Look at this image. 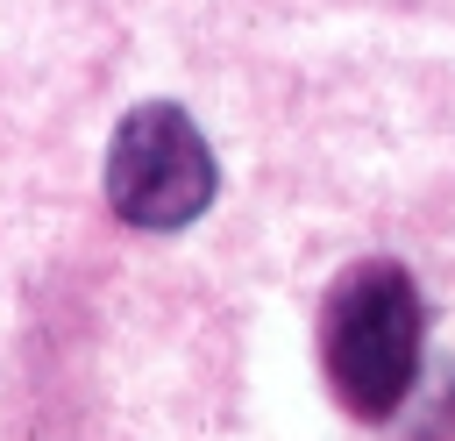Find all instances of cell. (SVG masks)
<instances>
[{
    "mask_svg": "<svg viewBox=\"0 0 455 441\" xmlns=\"http://www.w3.org/2000/svg\"><path fill=\"white\" fill-rule=\"evenodd\" d=\"M427 299L405 263L363 256L320 299V370L348 420H391L419 384Z\"/></svg>",
    "mask_w": 455,
    "mask_h": 441,
    "instance_id": "6da1fadb",
    "label": "cell"
},
{
    "mask_svg": "<svg viewBox=\"0 0 455 441\" xmlns=\"http://www.w3.org/2000/svg\"><path fill=\"white\" fill-rule=\"evenodd\" d=\"M213 149L178 100H142L107 142V206L142 235H178L213 206Z\"/></svg>",
    "mask_w": 455,
    "mask_h": 441,
    "instance_id": "7a4b0ae2",
    "label": "cell"
}]
</instances>
